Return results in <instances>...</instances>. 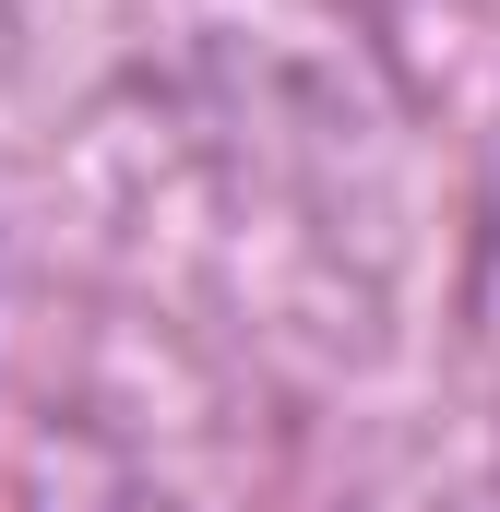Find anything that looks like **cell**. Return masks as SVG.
I'll list each match as a JSON object with an SVG mask.
<instances>
[{
    "instance_id": "1",
    "label": "cell",
    "mask_w": 500,
    "mask_h": 512,
    "mask_svg": "<svg viewBox=\"0 0 500 512\" xmlns=\"http://www.w3.org/2000/svg\"><path fill=\"white\" fill-rule=\"evenodd\" d=\"M12 512H179V501H155L120 465H36V477L12 489Z\"/></svg>"
}]
</instances>
